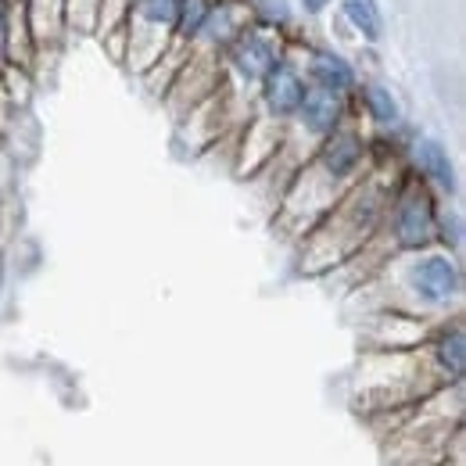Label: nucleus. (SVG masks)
<instances>
[{
    "label": "nucleus",
    "mask_w": 466,
    "mask_h": 466,
    "mask_svg": "<svg viewBox=\"0 0 466 466\" xmlns=\"http://www.w3.org/2000/svg\"><path fill=\"white\" fill-rule=\"evenodd\" d=\"M334 4H338V0H298L294 15H301V18H323Z\"/></svg>",
    "instance_id": "obj_11"
},
{
    "label": "nucleus",
    "mask_w": 466,
    "mask_h": 466,
    "mask_svg": "<svg viewBox=\"0 0 466 466\" xmlns=\"http://www.w3.org/2000/svg\"><path fill=\"white\" fill-rule=\"evenodd\" d=\"M338 15L351 36L366 47H377L384 40V11L380 0H338Z\"/></svg>",
    "instance_id": "obj_7"
},
{
    "label": "nucleus",
    "mask_w": 466,
    "mask_h": 466,
    "mask_svg": "<svg viewBox=\"0 0 466 466\" xmlns=\"http://www.w3.org/2000/svg\"><path fill=\"white\" fill-rule=\"evenodd\" d=\"M65 18H68V33H97L101 22V0H65Z\"/></svg>",
    "instance_id": "obj_9"
},
{
    "label": "nucleus",
    "mask_w": 466,
    "mask_h": 466,
    "mask_svg": "<svg viewBox=\"0 0 466 466\" xmlns=\"http://www.w3.org/2000/svg\"><path fill=\"white\" fill-rule=\"evenodd\" d=\"M380 269H388V277H395V288H399V298L388 309L427 323L456 316L463 298V266L456 251L431 244L420 251L391 255V262H384Z\"/></svg>",
    "instance_id": "obj_1"
},
{
    "label": "nucleus",
    "mask_w": 466,
    "mask_h": 466,
    "mask_svg": "<svg viewBox=\"0 0 466 466\" xmlns=\"http://www.w3.org/2000/svg\"><path fill=\"white\" fill-rule=\"evenodd\" d=\"M351 101V116H359L370 126V137H391L402 129L406 112H402V101L399 94L388 86V83H377V79H359Z\"/></svg>",
    "instance_id": "obj_5"
},
{
    "label": "nucleus",
    "mask_w": 466,
    "mask_h": 466,
    "mask_svg": "<svg viewBox=\"0 0 466 466\" xmlns=\"http://www.w3.org/2000/svg\"><path fill=\"white\" fill-rule=\"evenodd\" d=\"M294 55L301 65V76L309 86L316 90H327V94H338V97H351L355 86H359V65L338 51L334 44H298L294 40Z\"/></svg>",
    "instance_id": "obj_4"
},
{
    "label": "nucleus",
    "mask_w": 466,
    "mask_h": 466,
    "mask_svg": "<svg viewBox=\"0 0 466 466\" xmlns=\"http://www.w3.org/2000/svg\"><path fill=\"white\" fill-rule=\"evenodd\" d=\"M251 7V22L262 29H273L280 36H294V7L288 0H248Z\"/></svg>",
    "instance_id": "obj_8"
},
{
    "label": "nucleus",
    "mask_w": 466,
    "mask_h": 466,
    "mask_svg": "<svg viewBox=\"0 0 466 466\" xmlns=\"http://www.w3.org/2000/svg\"><path fill=\"white\" fill-rule=\"evenodd\" d=\"M305 90H309V83L301 76V65H298L294 40H291V47L284 51V58L277 61L269 68V76L262 79V86L255 94V108H258L262 118H269L277 126H288L294 118V112H298V105H301V97H305Z\"/></svg>",
    "instance_id": "obj_3"
},
{
    "label": "nucleus",
    "mask_w": 466,
    "mask_h": 466,
    "mask_svg": "<svg viewBox=\"0 0 466 466\" xmlns=\"http://www.w3.org/2000/svg\"><path fill=\"white\" fill-rule=\"evenodd\" d=\"M122 7H126V0H101V22H97V33H101V36L118 22Z\"/></svg>",
    "instance_id": "obj_10"
},
{
    "label": "nucleus",
    "mask_w": 466,
    "mask_h": 466,
    "mask_svg": "<svg viewBox=\"0 0 466 466\" xmlns=\"http://www.w3.org/2000/svg\"><path fill=\"white\" fill-rule=\"evenodd\" d=\"M176 11L179 0H126L118 22L105 33V44H112V55L129 65V72L151 76L166 55Z\"/></svg>",
    "instance_id": "obj_2"
},
{
    "label": "nucleus",
    "mask_w": 466,
    "mask_h": 466,
    "mask_svg": "<svg viewBox=\"0 0 466 466\" xmlns=\"http://www.w3.org/2000/svg\"><path fill=\"white\" fill-rule=\"evenodd\" d=\"M409 173L423 179L438 198H452L456 187V169H452V155L441 140L434 137H412L409 144Z\"/></svg>",
    "instance_id": "obj_6"
}]
</instances>
